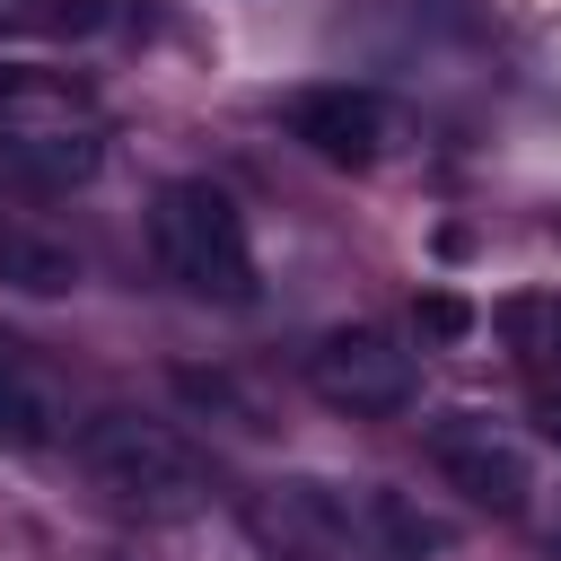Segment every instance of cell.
Returning a JSON list of instances; mask_svg holds the SVG:
<instances>
[{"instance_id":"1","label":"cell","mask_w":561,"mask_h":561,"mask_svg":"<svg viewBox=\"0 0 561 561\" xmlns=\"http://www.w3.org/2000/svg\"><path fill=\"white\" fill-rule=\"evenodd\" d=\"M149 245L175 289H193L210 307H254V237H245V210L228 202V184H210V175L158 184Z\"/></svg>"},{"instance_id":"2","label":"cell","mask_w":561,"mask_h":561,"mask_svg":"<svg viewBox=\"0 0 561 561\" xmlns=\"http://www.w3.org/2000/svg\"><path fill=\"white\" fill-rule=\"evenodd\" d=\"M79 465H88V482L105 491V500H123V508H140V517H193L202 500H210V473H202V456L167 430V421H140V412H96V421H79Z\"/></svg>"},{"instance_id":"3","label":"cell","mask_w":561,"mask_h":561,"mask_svg":"<svg viewBox=\"0 0 561 561\" xmlns=\"http://www.w3.org/2000/svg\"><path fill=\"white\" fill-rule=\"evenodd\" d=\"M0 158L18 175L70 184L96 167V96L53 61H0Z\"/></svg>"},{"instance_id":"4","label":"cell","mask_w":561,"mask_h":561,"mask_svg":"<svg viewBox=\"0 0 561 561\" xmlns=\"http://www.w3.org/2000/svg\"><path fill=\"white\" fill-rule=\"evenodd\" d=\"M307 386H316L333 412H351V421H386V412H403V403L421 394V359H412L403 333H386V324H333V333H316V351H307Z\"/></svg>"},{"instance_id":"5","label":"cell","mask_w":561,"mask_h":561,"mask_svg":"<svg viewBox=\"0 0 561 561\" xmlns=\"http://www.w3.org/2000/svg\"><path fill=\"white\" fill-rule=\"evenodd\" d=\"M430 465L473 500V508H500L517 517L526 491H535V465H526V438L491 412H438L430 421Z\"/></svg>"},{"instance_id":"6","label":"cell","mask_w":561,"mask_h":561,"mask_svg":"<svg viewBox=\"0 0 561 561\" xmlns=\"http://www.w3.org/2000/svg\"><path fill=\"white\" fill-rule=\"evenodd\" d=\"M289 140H307V149L333 158V167H377L386 140H394V114H386L377 88L333 79V88H298V96H289Z\"/></svg>"},{"instance_id":"7","label":"cell","mask_w":561,"mask_h":561,"mask_svg":"<svg viewBox=\"0 0 561 561\" xmlns=\"http://www.w3.org/2000/svg\"><path fill=\"white\" fill-rule=\"evenodd\" d=\"M316 508H333L368 552H386V561H430V552H447V526L430 517V508H412V491H386V482H359V500H316Z\"/></svg>"},{"instance_id":"8","label":"cell","mask_w":561,"mask_h":561,"mask_svg":"<svg viewBox=\"0 0 561 561\" xmlns=\"http://www.w3.org/2000/svg\"><path fill=\"white\" fill-rule=\"evenodd\" d=\"M0 289H9V298H70V289H79V254H70L53 228L0 210Z\"/></svg>"},{"instance_id":"9","label":"cell","mask_w":561,"mask_h":561,"mask_svg":"<svg viewBox=\"0 0 561 561\" xmlns=\"http://www.w3.org/2000/svg\"><path fill=\"white\" fill-rule=\"evenodd\" d=\"M0 447H18V456L53 447V394L18 368V351H9V342H0Z\"/></svg>"},{"instance_id":"10","label":"cell","mask_w":561,"mask_h":561,"mask_svg":"<svg viewBox=\"0 0 561 561\" xmlns=\"http://www.w3.org/2000/svg\"><path fill=\"white\" fill-rule=\"evenodd\" d=\"M105 0H0V44L9 35H96Z\"/></svg>"},{"instance_id":"11","label":"cell","mask_w":561,"mask_h":561,"mask_svg":"<svg viewBox=\"0 0 561 561\" xmlns=\"http://www.w3.org/2000/svg\"><path fill=\"white\" fill-rule=\"evenodd\" d=\"M412 324H421L430 342H465V333H473V307H465L456 289H421V307H412Z\"/></svg>"},{"instance_id":"12","label":"cell","mask_w":561,"mask_h":561,"mask_svg":"<svg viewBox=\"0 0 561 561\" xmlns=\"http://www.w3.org/2000/svg\"><path fill=\"white\" fill-rule=\"evenodd\" d=\"M535 421H543V438L561 447V394H543V412H535Z\"/></svg>"}]
</instances>
